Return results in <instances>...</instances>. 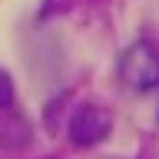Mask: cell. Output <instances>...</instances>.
Here are the masks:
<instances>
[{"instance_id": "2", "label": "cell", "mask_w": 159, "mask_h": 159, "mask_svg": "<svg viewBox=\"0 0 159 159\" xmlns=\"http://www.w3.org/2000/svg\"><path fill=\"white\" fill-rule=\"evenodd\" d=\"M70 139L73 146H96L113 133V113L99 103H80L70 116Z\"/></svg>"}, {"instance_id": "4", "label": "cell", "mask_w": 159, "mask_h": 159, "mask_svg": "<svg viewBox=\"0 0 159 159\" xmlns=\"http://www.w3.org/2000/svg\"><path fill=\"white\" fill-rule=\"evenodd\" d=\"M50 159H53V156H50Z\"/></svg>"}, {"instance_id": "3", "label": "cell", "mask_w": 159, "mask_h": 159, "mask_svg": "<svg viewBox=\"0 0 159 159\" xmlns=\"http://www.w3.org/2000/svg\"><path fill=\"white\" fill-rule=\"evenodd\" d=\"M17 103V93H13V80L3 66H0V109H10Z\"/></svg>"}, {"instance_id": "1", "label": "cell", "mask_w": 159, "mask_h": 159, "mask_svg": "<svg viewBox=\"0 0 159 159\" xmlns=\"http://www.w3.org/2000/svg\"><path fill=\"white\" fill-rule=\"evenodd\" d=\"M119 76L133 93H149L159 86V47L152 40H136L119 57Z\"/></svg>"}]
</instances>
